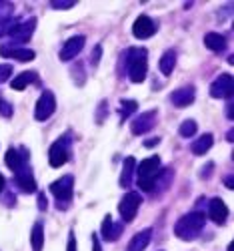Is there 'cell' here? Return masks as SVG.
Segmentation results:
<instances>
[{
	"label": "cell",
	"instance_id": "37",
	"mask_svg": "<svg viewBox=\"0 0 234 251\" xmlns=\"http://www.w3.org/2000/svg\"><path fill=\"white\" fill-rule=\"evenodd\" d=\"M226 117L232 119V100L230 99H228V107H226Z\"/></svg>",
	"mask_w": 234,
	"mask_h": 251
},
{
	"label": "cell",
	"instance_id": "10",
	"mask_svg": "<svg viewBox=\"0 0 234 251\" xmlns=\"http://www.w3.org/2000/svg\"><path fill=\"white\" fill-rule=\"evenodd\" d=\"M84 45H86V38H84L82 34L68 38L66 43H64V47L60 49V60H64V62H66V60L76 58V56H78V52L84 49Z\"/></svg>",
	"mask_w": 234,
	"mask_h": 251
},
{
	"label": "cell",
	"instance_id": "20",
	"mask_svg": "<svg viewBox=\"0 0 234 251\" xmlns=\"http://www.w3.org/2000/svg\"><path fill=\"white\" fill-rule=\"evenodd\" d=\"M36 80H38V75L32 73V71H26V73H20L18 76H14L12 82H10V87L14 91H24L28 85H32V82H36Z\"/></svg>",
	"mask_w": 234,
	"mask_h": 251
},
{
	"label": "cell",
	"instance_id": "6",
	"mask_svg": "<svg viewBox=\"0 0 234 251\" xmlns=\"http://www.w3.org/2000/svg\"><path fill=\"white\" fill-rule=\"evenodd\" d=\"M140 201H142L140 195L134 193V191L126 193V195L122 197V201H120V205H118V211H120L122 221L130 223V221L136 217V211H138V207H140Z\"/></svg>",
	"mask_w": 234,
	"mask_h": 251
},
{
	"label": "cell",
	"instance_id": "5",
	"mask_svg": "<svg viewBox=\"0 0 234 251\" xmlns=\"http://www.w3.org/2000/svg\"><path fill=\"white\" fill-rule=\"evenodd\" d=\"M56 111V99L52 91H44L40 95L36 109H34V119L36 121H48L52 117V113Z\"/></svg>",
	"mask_w": 234,
	"mask_h": 251
},
{
	"label": "cell",
	"instance_id": "35",
	"mask_svg": "<svg viewBox=\"0 0 234 251\" xmlns=\"http://www.w3.org/2000/svg\"><path fill=\"white\" fill-rule=\"evenodd\" d=\"M46 197L44 195H38V209H40V211H44V209H46Z\"/></svg>",
	"mask_w": 234,
	"mask_h": 251
},
{
	"label": "cell",
	"instance_id": "26",
	"mask_svg": "<svg viewBox=\"0 0 234 251\" xmlns=\"http://www.w3.org/2000/svg\"><path fill=\"white\" fill-rule=\"evenodd\" d=\"M196 131H198V125H196V121H192V119L184 121V123L180 125V129H178L180 137H184V139H188V137H194V133H196Z\"/></svg>",
	"mask_w": 234,
	"mask_h": 251
},
{
	"label": "cell",
	"instance_id": "14",
	"mask_svg": "<svg viewBox=\"0 0 234 251\" xmlns=\"http://www.w3.org/2000/svg\"><path fill=\"white\" fill-rule=\"evenodd\" d=\"M26 161H28L26 149H8V153H6V167L10 171L18 173L20 169H24Z\"/></svg>",
	"mask_w": 234,
	"mask_h": 251
},
{
	"label": "cell",
	"instance_id": "34",
	"mask_svg": "<svg viewBox=\"0 0 234 251\" xmlns=\"http://www.w3.org/2000/svg\"><path fill=\"white\" fill-rule=\"evenodd\" d=\"M160 143V139L158 137H152V139H146L144 141V147H148V149H150V147H156V145Z\"/></svg>",
	"mask_w": 234,
	"mask_h": 251
},
{
	"label": "cell",
	"instance_id": "27",
	"mask_svg": "<svg viewBox=\"0 0 234 251\" xmlns=\"http://www.w3.org/2000/svg\"><path fill=\"white\" fill-rule=\"evenodd\" d=\"M136 109H138L136 100H122V102H120V117H122V119L130 117V115H132Z\"/></svg>",
	"mask_w": 234,
	"mask_h": 251
},
{
	"label": "cell",
	"instance_id": "24",
	"mask_svg": "<svg viewBox=\"0 0 234 251\" xmlns=\"http://www.w3.org/2000/svg\"><path fill=\"white\" fill-rule=\"evenodd\" d=\"M212 143H214V137H212L210 133H206V135H202V137H198L194 143H192V153L194 155H204V153H208L210 151V147H212Z\"/></svg>",
	"mask_w": 234,
	"mask_h": 251
},
{
	"label": "cell",
	"instance_id": "1",
	"mask_svg": "<svg viewBox=\"0 0 234 251\" xmlns=\"http://www.w3.org/2000/svg\"><path fill=\"white\" fill-rule=\"evenodd\" d=\"M204 221H206L204 213L192 211V213H188V215H184V217H180L176 221L174 233H176V237H180L184 241H192V239H196L200 235V231L204 229Z\"/></svg>",
	"mask_w": 234,
	"mask_h": 251
},
{
	"label": "cell",
	"instance_id": "30",
	"mask_svg": "<svg viewBox=\"0 0 234 251\" xmlns=\"http://www.w3.org/2000/svg\"><path fill=\"white\" fill-rule=\"evenodd\" d=\"M12 14V4H0V20H8Z\"/></svg>",
	"mask_w": 234,
	"mask_h": 251
},
{
	"label": "cell",
	"instance_id": "21",
	"mask_svg": "<svg viewBox=\"0 0 234 251\" xmlns=\"http://www.w3.org/2000/svg\"><path fill=\"white\" fill-rule=\"evenodd\" d=\"M158 67H160V73L164 76H170L176 67V52L174 50H166L162 56H160V62H158Z\"/></svg>",
	"mask_w": 234,
	"mask_h": 251
},
{
	"label": "cell",
	"instance_id": "18",
	"mask_svg": "<svg viewBox=\"0 0 234 251\" xmlns=\"http://www.w3.org/2000/svg\"><path fill=\"white\" fill-rule=\"evenodd\" d=\"M122 233V225L120 223H114L110 215H106L104 221H102V229H100V235L106 239V241H116Z\"/></svg>",
	"mask_w": 234,
	"mask_h": 251
},
{
	"label": "cell",
	"instance_id": "19",
	"mask_svg": "<svg viewBox=\"0 0 234 251\" xmlns=\"http://www.w3.org/2000/svg\"><path fill=\"white\" fill-rule=\"evenodd\" d=\"M150 237H152V229H142L140 233H136L130 243H128V249L126 251H144L150 243Z\"/></svg>",
	"mask_w": 234,
	"mask_h": 251
},
{
	"label": "cell",
	"instance_id": "32",
	"mask_svg": "<svg viewBox=\"0 0 234 251\" xmlns=\"http://www.w3.org/2000/svg\"><path fill=\"white\" fill-rule=\"evenodd\" d=\"M72 6H74L72 0L70 2H56V0L52 2V8H56V10H66V8H72Z\"/></svg>",
	"mask_w": 234,
	"mask_h": 251
},
{
	"label": "cell",
	"instance_id": "38",
	"mask_svg": "<svg viewBox=\"0 0 234 251\" xmlns=\"http://www.w3.org/2000/svg\"><path fill=\"white\" fill-rule=\"evenodd\" d=\"M2 189H4V177L0 175V193H2Z\"/></svg>",
	"mask_w": 234,
	"mask_h": 251
},
{
	"label": "cell",
	"instance_id": "7",
	"mask_svg": "<svg viewBox=\"0 0 234 251\" xmlns=\"http://www.w3.org/2000/svg\"><path fill=\"white\" fill-rule=\"evenodd\" d=\"M68 157H70V153H68V139H58L50 147V153H48L50 167L58 169V167H62L68 161Z\"/></svg>",
	"mask_w": 234,
	"mask_h": 251
},
{
	"label": "cell",
	"instance_id": "9",
	"mask_svg": "<svg viewBox=\"0 0 234 251\" xmlns=\"http://www.w3.org/2000/svg\"><path fill=\"white\" fill-rule=\"evenodd\" d=\"M154 30H156L154 20H152L150 16H146V14L138 16V18L134 20V25H132V34H134L136 38H140V40L150 38V36L154 34Z\"/></svg>",
	"mask_w": 234,
	"mask_h": 251
},
{
	"label": "cell",
	"instance_id": "2",
	"mask_svg": "<svg viewBox=\"0 0 234 251\" xmlns=\"http://www.w3.org/2000/svg\"><path fill=\"white\" fill-rule=\"evenodd\" d=\"M158 169H160V157L158 155L140 161V165L136 167V183L142 191H154Z\"/></svg>",
	"mask_w": 234,
	"mask_h": 251
},
{
	"label": "cell",
	"instance_id": "33",
	"mask_svg": "<svg viewBox=\"0 0 234 251\" xmlns=\"http://www.w3.org/2000/svg\"><path fill=\"white\" fill-rule=\"evenodd\" d=\"M100 54H102V47H100V45H96V47H94V54L90 56V60H92V65H94V67L98 65V60H100Z\"/></svg>",
	"mask_w": 234,
	"mask_h": 251
},
{
	"label": "cell",
	"instance_id": "29",
	"mask_svg": "<svg viewBox=\"0 0 234 251\" xmlns=\"http://www.w3.org/2000/svg\"><path fill=\"white\" fill-rule=\"evenodd\" d=\"M0 115H4V117H10L12 115V107L2 99V95H0Z\"/></svg>",
	"mask_w": 234,
	"mask_h": 251
},
{
	"label": "cell",
	"instance_id": "25",
	"mask_svg": "<svg viewBox=\"0 0 234 251\" xmlns=\"http://www.w3.org/2000/svg\"><path fill=\"white\" fill-rule=\"evenodd\" d=\"M134 167H136L134 157H126V159H124V167H122V173H120V187H128V185L132 183Z\"/></svg>",
	"mask_w": 234,
	"mask_h": 251
},
{
	"label": "cell",
	"instance_id": "4",
	"mask_svg": "<svg viewBox=\"0 0 234 251\" xmlns=\"http://www.w3.org/2000/svg\"><path fill=\"white\" fill-rule=\"evenodd\" d=\"M72 189H74V177L72 175H64L58 181H54L50 185V193L56 197V205L64 209L70 199H72Z\"/></svg>",
	"mask_w": 234,
	"mask_h": 251
},
{
	"label": "cell",
	"instance_id": "16",
	"mask_svg": "<svg viewBox=\"0 0 234 251\" xmlns=\"http://www.w3.org/2000/svg\"><path fill=\"white\" fill-rule=\"evenodd\" d=\"M208 215H210V219L214 221L216 225H222L224 221H226V217H228V207H226V203L222 201V199H210V203H208Z\"/></svg>",
	"mask_w": 234,
	"mask_h": 251
},
{
	"label": "cell",
	"instance_id": "13",
	"mask_svg": "<svg viewBox=\"0 0 234 251\" xmlns=\"http://www.w3.org/2000/svg\"><path fill=\"white\" fill-rule=\"evenodd\" d=\"M14 183L18 185V189L24 191V193H34L36 191V181L32 177V171H30L28 165L24 167V169H20L18 173H14Z\"/></svg>",
	"mask_w": 234,
	"mask_h": 251
},
{
	"label": "cell",
	"instance_id": "8",
	"mask_svg": "<svg viewBox=\"0 0 234 251\" xmlns=\"http://www.w3.org/2000/svg\"><path fill=\"white\" fill-rule=\"evenodd\" d=\"M210 95L214 99H230L232 97V76L228 73L216 76L214 82L210 85Z\"/></svg>",
	"mask_w": 234,
	"mask_h": 251
},
{
	"label": "cell",
	"instance_id": "3",
	"mask_svg": "<svg viewBox=\"0 0 234 251\" xmlns=\"http://www.w3.org/2000/svg\"><path fill=\"white\" fill-rule=\"evenodd\" d=\"M148 73V54L146 49L128 50V76L132 82H142Z\"/></svg>",
	"mask_w": 234,
	"mask_h": 251
},
{
	"label": "cell",
	"instance_id": "23",
	"mask_svg": "<svg viewBox=\"0 0 234 251\" xmlns=\"http://www.w3.org/2000/svg\"><path fill=\"white\" fill-rule=\"evenodd\" d=\"M30 245H32V251H42V247H44V227H42L40 221H36L32 227Z\"/></svg>",
	"mask_w": 234,
	"mask_h": 251
},
{
	"label": "cell",
	"instance_id": "12",
	"mask_svg": "<svg viewBox=\"0 0 234 251\" xmlns=\"http://www.w3.org/2000/svg\"><path fill=\"white\" fill-rule=\"evenodd\" d=\"M154 123H156V111H148V113H142L140 117H136L132 121L130 129H132L134 135H144L154 127Z\"/></svg>",
	"mask_w": 234,
	"mask_h": 251
},
{
	"label": "cell",
	"instance_id": "22",
	"mask_svg": "<svg viewBox=\"0 0 234 251\" xmlns=\"http://www.w3.org/2000/svg\"><path fill=\"white\" fill-rule=\"evenodd\" d=\"M204 45H206V49H210L212 52H222L224 47H226V40H224V36L218 34V32H208V34L204 36Z\"/></svg>",
	"mask_w": 234,
	"mask_h": 251
},
{
	"label": "cell",
	"instance_id": "11",
	"mask_svg": "<svg viewBox=\"0 0 234 251\" xmlns=\"http://www.w3.org/2000/svg\"><path fill=\"white\" fill-rule=\"evenodd\" d=\"M34 26H36V20H34V18H30L28 23H24V25L12 26L8 34L12 36L14 43H18V45H24V43H28V40H30V36H32V32H34Z\"/></svg>",
	"mask_w": 234,
	"mask_h": 251
},
{
	"label": "cell",
	"instance_id": "28",
	"mask_svg": "<svg viewBox=\"0 0 234 251\" xmlns=\"http://www.w3.org/2000/svg\"><path fill=\"white\" fill-rule=\"evenodd\" d=\"M10 75H12V67L10 65H0V82L8 80Z\"/></svg>",
	"mask_w": 234,
	"mask_h": 251
},
{
	"label": "cell",
	"instance_id": "15",
	"mask_svg": "<svg viewBox=\"0 0 234 251\" xmlns=\"http://www.w3.org/2000/svg\"><path fill=\"white\" fill-rule=\"evenodd\" d=\"M194 97H196L194 87H182V89H176L172 95H170V100H172L174 107L182 109V107H188V104H192V102H194Z\"/></svg>",
	"mask_w": 234,
	"mask_h": 251
},
{
	"label": "cell",
	"instance_id": "36",
	"mask_svg": "<svg viewBox=\"0 0 234 251\" xmlns=\"http://www.w3.org/2000/svg\"><path fill=\"white\" fill-rule=\"evenodd\" d=\"M92 251H102L100 241H98V235H92Z\"/></svg>",
	"mask_w": 234,
	"mask_h": 251
},
{
	"label": "cell",
	"instance_id": "17",
	"mask_svg": "<svg viewBox=\"0 0 234 251\" xmlns=\"http://www.w3.org/2000/svg\"><path fill=\"white\" fill-rule=\"evenodd\" d=\"M0 54H2L4 58H14V60H20V62H28L32 60L36 54L34 50L30 49H20V47H0Z\"/></svg>",
	"mask_w": 234,
	"mask_h": 251
},
{
	"label": "cell",
	"instance_id": "31",
	"mask_svg": "<svg viewBox=\"0 0 234 251\" xmlns=\"http://www.w3.org/2000/svg\"><path fill=\"white\" fill-rule=\"evenodd\" d=\"M66 251H78V249H76V235H74V231L68 233V245H66Z\"/></svg>",
	"mask_w": 234,
	"mask_h": 251
}]
</instances>
